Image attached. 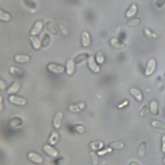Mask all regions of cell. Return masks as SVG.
<instances>
[{"instance_id": "cell-17", "label": "cell", "mask_w": 165, "mask_h": 165, "mask_svg": "<svg viewBox=\"0 0 165 165\" xmlns=\"http://www.w3.org/2000/svg\"><path fill=\"white\" fill-rule=\"evenodd\" d=\"M137 11V7L136 4H132L130 9L126 13V17L127 18H130L135 15Z\"/></svg>"}, {"instance_id": "cell-9", "label": "cell", "mask_w": 165, "mask_h": 165, "mask_svg": "<svg viewBox=\"0 0 165 165\" xmlns=\"http://www.w3.org/2000/svg\"><path fill=\"white\" fill-rule=\"evenodd\" d=\"M85 105L84 102H80L75 105H71L68 107L69 111L72 113H77L80 112L85 108Z\"/></svg>"}, {"instance_id": "cell-10", "label": "cell", "mask_w": 165, "mask_h": 165, "mask_svg": "<svg viewBox=\"0 0 165 165\" xmlns=\"http://www.w3.org/2000/svg\"><path fill=\"white\" fill-rule=\"evenodd\" d=\"M130 93L137 101L139 102L142 101L143 98V94L139 89H137V88H134V87L131 88L130 90Z\"/></svg>"}, {"instance_id": "cell-18", "label": "cell", "mask_w": 165, "mask_h": 165, "mask_svg": "<svg viewBox=\"0 0 165 165\" xmlns=\"http://www.w3.org/2000/svg\"><path fill=\"white\" fill-rule=\"evenodd\" d=\"M87 58H89V54L87 53H81L80 54L77 55V56L75 58L74 62L76 64H81L85 60H87Z\"/></svg>"}, {"instance_id": "cell-16", "label": "cell", "mask_w": 165, "mask_h": 165, "mask_svg": "<svg viewBox=\"0 0 165 165\" xmlns=\"http://www.w3.org/2000/svg\"><path fill=\"white\" fill-rule=\"evenodd\" d=\"M142 20L139 17H136V18H134V19H130L129 21H127L126 23V25L127 27H136L139 24L141 23Z\"/></svg>"}, {"instance_id": "cell-35", "label": "cell", "mask_w": 165, "mask_h": 165, "mask_svg": "<svg viewBox=\"0 0 165 165\" xmlns=\"http://www.w3.org/2000/svg\"><path fill=\"white\" fill-rule=\"evenodd\" d=\"M49 42H50V37H49L48 35L45 34V36L43 40H42V42H41V44L43 46H46L47 45H48Z\"/></svg>"}, {"instance_id": "cell-12", "label": "cell", "mask_w": 165, "mask_h": 165, "mask_svg": "<svg viewBox=\"0 0 165 165\" xmlns=\"http://www.w3.org/2000/svg\"><path fill=\"white\" fill-rule=\"evenodd\" d=\"M29 39H30V42H31L33 47L35 49V50H39V49L41 48L42 44L39 38L36 37V36H30Z\"/></svg>"}, {"instance_id": "cell-36", "label": "cell", "mask_w": 165, "mask_h": 165, "mask_svg": "<svg viewBox=\"0 0 165 165\" xmlns=\"http://www.w3.org/2000/svg\"><path fill=\"white\" fill-rule=\"evenodd\" d=\"M58 28L63 34H64V35L68 34V30H67L65 27L64 25H63V24H58Z\"/></svg>"}, {"instance_id": "cell-33", "label": "cell", "mask_w": 165, "mask_h": 165, "mask_svg": "<svg viewBox=\"0 0 165 165\" xmlns=\"http://www.w3.org/2000/svg\"><path fill=\"white\" fill-rule=\"evenodd\" d=\"M9 71L11 72V74H13V75L21 74V73H22V71L21 70L14 68V67H11V68H10Z\"/></svg>"}, {"instance_id": "cell-7", "label": "cell", "mask_w": 165, "mask_h": 165, "mask_svg": "<svg viewBox=\"0 0 165 165\" xmlns=\"http://www.w3.org/2000/svg\"><path fill=\"white\" fill-rule=\"evenodd\" d=\"M66 73L68 75H72L75 71V62L73 59H68L67 61L65 67Z\"/></svg>"}, {"instance_id": "cell-28", "label": "cell", "mask_w": 165, "mask_h": 165, "mask_svg": "<svg viewBox=\"0 0 165 165\" xmlns=\"http://www.w3.org/2000/svg\"><path fill=\"white\" fill-rule=\"evenodd\" d=\"M89 155L91 158V162H92L93 165H97L99 164V157H98V155L96 153V152L91 151L89 152Z\"/></svg>"}, {"instance_id": "cell-22", "label": "cell", "mask_w": 165, "mask_h": 165, "mask_svg": "<svg viewBox=\"0 0 165 165\" xmlns=\"http://www.w3.org/2000/svg\"><path fill=\"white\" fill-rule=\"evenodd\" d=\"M146 146H147L146 142H142L137 147V153L140 157H143L145 155Z\"/></svg>"}, {"instance_id": "cell-40", "label": "cell", "mask_w": 165, "mask_h": 165, "mask_svg": "<svg viewBox=\"0 0 165 165\" xmlns=\"http://www.w3.org/2000/svg\"><path fill=\"white\" fill-rule=\"evenodd\" d=\"M6 89V85L5 83L2 80V79H0V90H5Z\"/></svg>"}, {"instance_id": "cell-4", "label": "cell", "mask_w": 165, "mask_h": 165, "mask_svg": "<svg viewBox=\"0 0 165 165\" xmlns=\"http://www.w3.org/2000/svg\"><path fill=\"white\" fill-rule=\"evenodd\" d=\"M27 157L30 161L33 162L34 163H36V164H42L44 161L43 158H42L41 156H40L39 154L36 153V152H29Z\"/></svg>"}, {"instance_id": "cell-38", "label": "cell", "mask_w": 165, "mask_h": 165, "mask_svg": "<svg viewBox=\"0 0 165 165\" xmlns=\"http://www.w3.org/2000/svg\"><path fill=\"white\" fill-rule=\"evenodd\" d=\"M128 104H129V101H124V102L121 103L120 105H119L118 106V108H120H120H124V107L128 105Z\"/></svg>"}, {"instance_id": "cell-23", "label": "cell", "mask_w": 165, "mask_h": 165, "mask_svg": "<svg viewBox=\"0 0 165 165\" xmlns=\"http://www.w3.org/2000/svg\"><path fill=\"white\" fill-rule=\"evenodd\" d=\"M58 140H59L58 134L56 131H53L51 134L50 138L48 139V142L50 145H54L55 144H56V143L58 142Z\"/></svg>"}, {"instance_id": "cell-31", "label": "cell", "mask_w": 165, "mask_h": 165, "mask_svg": "<svg viewBox=\"0 0 165 165\" xmlns=\"http://www.w3.org/2000/svg\"><path fill=\"white\" fill-rule=\"evenodd\" d=\"M145 35L147 36V37H149V38H157L158 37V35L155 34V33H151V30L148 28H145Z\"/></svg>"}, {"instance_id": "cell-15", "label": "cell", "mask_w": 165, "mask_h": 165, "mask_svg": "<svg viewBox=\"0 0 165 165\" xmlns=\"http://www.w3.org/2000/svg\"><path fill=\"white\" fill-rule=\"evenodd\" d=\"M15 61L17 63H27L29 62L30 57L27 55H17L15 56Z\"/></svg>"}, {"instance_id": "cell-2", "label": "cell", "mask_w": 165, "mask_h": 165, "mask_svg": "<svg viewBox=\"0 0 165 165\" xmlns=\"http://www.w3.org/2000/svg\"><path fill=\"white\" fill-rule=\"evenodd\" d=\"M47 69L49 71L54 73H62L64 72L65 68L64 66L55 64H50L47 65Z\"/></svg>"}, {"instance_id": "cell-1", "label": "cell", "mask_w": 165, "mask_h": 165, "mask_svg": "<svg viewBox=\"0 0 165 165\" xmlns=\"http://www.w3.org/2000/svg\"><path fill=\"white\" fill-rule=\"evenodd\" d=\"M156 68V61L154 59H151L147 64V66L145 74L147 76L151 75L152 73H154Z\"/></svg>"}, {"instance_id": "cell-5", "label": "cell", "mask_w": 165, "mask_h": 165, "mask_svg": "<svg viewBox=\"0 0 165 165\" xmlns=\"http://www.w3.org/2000/svg\"><path fill=\"white\" fill-rule=\"evenodd\" d=\"M9 101L11 103L14 104V105H19V106H24V105H25L27 103V101L25 99H23V98L18 97L15 95H11L9 97Z\"/></svg>"}, {"instance_id": "cell-27", "label": "cell", "mask_w": 165, "mask_h": 165, "mask_svg": "<svg viewBox=\"0 0 165 165\" xmlns=\"http://www.w3.org/2000/svg\"><path fill=\"white\" fill-rule=\"evenodd\" d=\"M46 28L48 30V32H50L51 34L54 35L57 34V30L54 28L53 23L51 21H48L46 22Z\"/></svg>"}, {"instance_id": "cell-20", "label": "cell", "mask_w": 165, "mask_h": 165, "mask_svg": "<svg viewBox=\"0 0 165 165\" xmlns=\"http://www.w3.org/2000/svg\"><path fill=\"white\" fill-rule=\"evenodd\" d=\"M89 147L94 151H98L102 149L104 147V144L101 142H93L89 143Z\"/></svg>"}, {"instance_id": "cell-44", "label": "cell", "mask_w": 165, "mask_h": 165, "mask_svg": "<svg viewBox=\"0 0 165 165\" xmlns=\"http://www.w3.org/2000/svg\"><path fill=\"white\" fill-rule=\"evenodd\" d=\"M164 113H165V111H164Z\"/></svg>"}, {"instance_id": "cell-13", "label": "cell", "mask_w": 165, "mask_h": 165, "mask_svg": "<svg viewBox=\"0 0 165 165\" xmlns=\"http://www.w3.org/2000/svg\"><path fill=\"white\" fill-rule=\"evenodd\" d=\"M82 45L83 47H88L90 44V34L87 32H83L81 36Z\"/></svg>"}, {"instance_id": "cell-14", "label": "cell", "mask_w": 165, "mask_h": 165, "mask_svg": "<svg viewBox=\"0 0 165 165\" xmlns=\"http://www.w3.org/2000/svg\"><path fill=\"white\" fill-rule=\"evenodd\" d=\"M21 87L20 83L18 82H15L13 84H12L11 86L8 88L7 90V93L9 95H13L16 93L18 90H19Z\"/></svg>"}, {"instance_id": "cell-34", "label": "cell", "mask_w": 165, "mask_h": 165, "mask_svg": "<svg viewBox=\"0 0 165 165\" xmlns=\"http://www.w3.org/2000/svg\"><path fill=\"white\" fill-rule=\"evenodd\" d=\"M147 110H148L147 105H145L143 106V108H142L141 111H140V112L139 114V116L142 117V118L144 117L145 116V113H146V112H147Z\"/></svg>"}, {"instance_id": "cell-21", "label": "cell", "mask_w": 165, "mask_h": 165, "mask_svg": "<svg viewBox=\"0 0 165 165\" xmlns=\"http://www.w3.org/2000/svg\"><path fill=\"white\" fill-rule=\"evenodd\" d=\"M111 44L113 47L118 49H123L125 48L126 46L124 43H123V42H120L116 39H112L111 40Z\"/></svg>"}, {"instance_id": "cell-43", "label": "cell", "mask_w": 165, "mask_h": 165, "mask_svg": "<svg viewBox=\"0 0 165 165\" xmlns=\"http://www.w3.org/2000/svg\"><path fill=\"white\" fill-rule=\"evenodd\" d=\"M163 162H164V164H165V157L164 158V159H163Z\"/></svg>"}, {"instance_id": "cell-29", "label": "cell", "mask_w": 165, "mask_h": 165, "mask_svg": "<svg viewBox=\"0 0 165 165\" xmlns=\"http://www.w3.org/2000/svg\"><path fill=\"white\" fill-rule=\"evenodd\" d=\"M11 15L0 9V20L2 21H9L11 19Z\"/></svg>"}, {"instance_id": "cell-25", "label": "cell", "mask_w": 165, "mask_h": 165, "mask_svg": "<svg viewBox=\"0 0 165 165\" xmlns=\"http://www.w3.org/2000/svg\"><path fill=\"white\" fill-rule=\"evenodd\" d=\"M150 111L155 116H158L159 112H158V105L156 101H152L150 104Z\"/></svg>"}, {"instance_id": "cell-39", "label": "cell", "mask_w": 165, "mask_h": 165, "mask_svg": "<svg viewBox=\"0 0 165 165\" xmlns=\"http://www.w3.org/2000/svg\"><path fill=\"white\" fill-rule=\"evenodd\" d=\"M162 151L165 153V135L162 137Z\"/></svg>"}, {"instance_id": "cell-6", "label": "cell", "mask_w": 165, "mask_h": 165, "mask_svg": "<svg viewBox=\"0 0 165 165\" xmlns=\"http://www.w3.org/2000/svg\"><path fill=\"white\" fill-rule=\"evenodd\" d=\"M43 151L45 153L52 157H56L58 155V152L57 150L55 149L51 145H45L43 147Z\"/></svg>"}, {"instance_id": "cell-24", "label": "cell", "mask_w": 165, "mask_h": 165, "mask_svg": "<svg viewBox=\"0 0 165 165\" xmlns=\"http://www.w3.org/2000/svg\"><path fill=\"white\" fill-rule=\"evenodd\" d=\"M151 125L153 127L157 128V129L165 130V123L163 121L159 120H154L152 121Z\"/></svg>"}, {"instance_id": "cell-42", "label": "cell", "mask_w": 165, "mask_h": 165, "mask_svg": "<svg viewBox=\"0 0 165 165\" xmlns=\"http://www.w3.org/2000/svg\"><path fill=\"white\" fill-rule=\"evenodd\" d=\"M129 165H140L137 162H136V161H131L130 163H129Z\"/></svg>"}, {"instance_id": "cell-41", "label": "cell", "mask_w": 165, "mask_h": 165, "mask_svg": "<svg viewBox=\"0 0 165 165\" xmlns=\"http://www.w3.org/2000/svg\"><path fill=\"white\" fill-rule=\"evenodd\" d=\"M3 108V98L2 96H0V111H2Z\"/></svg>"}, {"instance_id": "cell-19", "label": "cell", "mask_w": 165, "mask_h": 165, "mask_svg": "<svg viewBox=\"0 0 165 165\" xmlns=\"http://www.w3.org/2000/svg\"><path fill=\"white\" fill-rule=\"evenodd\" d=\"M124 143L120 142H111L108 145L109 147H111L113 150H118V149H121L124 147Z\"/></svg>"}, {"instance_id": "cell-11", "label": "cell", "mask_w": 165, "mask_h": 165, "mask_svg": "<svg viewBox=\"0 0 165 165\" xmlns=\"http://www.w3.org/2000/svg\"><path fill=\"white\" fill-rule=\"evenodd\" d=\"M63 118V114L62 112H58L53 120V126L56 129H59L61 126V121Z\"/></svg>"}, {"instance_id": "cell-3", "label": "cell", "mask_w": 165, "mask_h": 165, "mask_svg": "<svg viewBox=\"0 0 165 165\" xmlns=\"http://www.w3.org/2000/svg\"><path fill=\"white\" fill-rule=\"evenodd\" d=\"M88 66L89 69L92 71L93 72L95 73H98L100 72V67L97 65L96 61L94 58V57L91 56L88 58Z\"/></svg>"}, {"instance_id": "cell-32", "label": "cell", "mask_w": 165, "mask_h": 165, "mask_svg": "<svg viewBox=\"0 0 165 165\" xmlns=\"http://www.w3.org/2000/svg\"><path fill=\"white\" fill-rule=\"evenodd\" d=\"M73 130L78 133H83L85 131V127L81 125H77L74 126Z\"/></svg>"}, {"instance_id": "cell-37", "label": "cell", "mask_w": 165, "mask_h": 165, "mask_svg": "<svg viewBox=\"0 0 165 165\" xmlns=\"http://www.w3.org/2000/svg\"><path fill=\"white\" fill-rule=\"evenodd\" d=\"M165 3V0H157L156 5L158 8H162Z\"/></svg>"}, {"instance_id": "cell-8", "label": "cell", "mask_w": 165, "mask_h": 165, "mask_svg": "<svg viewBox=\"0 0 165 165\" xmlns=\"http://www.w3.org/2000/svg\"><path fill=\"white\" fill-rule=\"evenodd\" d=\"M42 28H43V23H42V22L37 21L34 24V25L33 28L31 29V30H30V35L34 36L37 35L38 34L40 33Z\"/></svg>"}, {"instance_id": "cell-30", "label": "cell", "mask_w": 165, "mask_h": 165, "mask_svg": "<svg viewBox=\"0 0 165 165\" xmlns=\"http://www.w3.org/2000/svg\"><path fill=\"white\" fill-rule=\"evenodd\" d=\"M112 149H111V147H108L105 149H101L100 151H98L97 152V155H99V156H105L106 155H107L108 153H110V152H111L112 151Z\"/></svg>"}, {"instance_id": "cell-26", "label": "cell", "mask_w": 165, "mask_h": 165, "mask_svg": "<svg viewBox=\"0 0 165 165\" xmlns=\"http://www.w3.org/2000/svg\"><path fill=\"white\" fill-rule=\"evenodd\" d=\"M96 62L99 64H102L105 62V56H104V54L102 50H98L96 52Z\"/></svg>"}]
</instances>
